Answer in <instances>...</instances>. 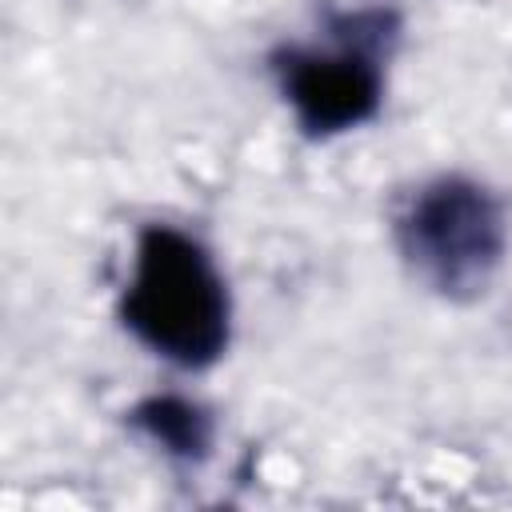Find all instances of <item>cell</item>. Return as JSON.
I'll return each mask as SVG.
<instances>
[{
    "instance_id": "obj_2",
    "label": "cell",
    "mask_w": 512,
    "mask_h": 512,
    "mask_svg": "<svg viewBox=\"0 0 512 512\" xmlns=\"http://www.w3.org/2000/svg\"><path fill=\"white\" fill-rule=\"evenodd\" d=\"M504 200L468 172L420 180L392 212V248L408 276L448 304L480 300L508 256Z\"/></svg>"
},
{
    "instance_id": "obj_4",
    "label": "cell",
    "mask_w": 512,
    "mask_h": 512,
    "mask_svg": "<svg viewBox=\"0 0 512 512\" xmlns=\"http://www.w3.org/2000/svg\"><path fill=\"white\" fill-rule=\"evenodd\" d=\"M124 424L176 468H200V464H208V456L216 448L212 412L200 400L184 396V392L140 396L124 412Z\"/></svg>"
},
{
    "instance_id": "obj_1",
    "label": "cell",
    "mask_w": 512,
    "mask_h": 512,
    "mask_svg": "<svg viewBox=\"0 0 512 512\" xmlns=\"http://www.w3.org/2000/svg\"><path fill=\"white\" fill-rule=\"evenodd\" d=\"M116 316L144 352L180 372L220 364L232 344V292L212 248L160 220L136 232Z\"/></svg>"
},
{
    "instance_id": "obj_3",
    "label": "cell",
    "mask_w": 512,
    "mask_h": 512,
    "mask_svg": "<svg viewBox=\"0 0 512 512\" xmlns=\"http://www.w3.org/2000/svg\"><path fill=\"white\" fill-rule=\"evenodd\" d=\"M400 20L384 8L340 12L324 44H280L268 56L276 92L308 140H332L372 124L384 108V64Z\"/></svg>"
}]
</instances>
